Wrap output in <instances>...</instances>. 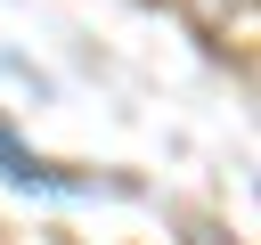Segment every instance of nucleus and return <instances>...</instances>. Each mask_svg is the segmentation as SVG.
<instances>
[{
    "instance_id": "1",
    "label": "nucleus",
    "mask_w": 261,
    "mask_h": 245,
    "mask_svg": "<svg viewBox=\"0 0 261 245\" xmlns=\"http://www.w3.org/2000/svg\"><path fill=\"white\" fill-rule=\"evenodd\" d=\"M0 172H8V180H24V188H82V180H65V172L33 163V155H24V147H16L8 131H0Z\"/></svg>"
},
{
    "instance_id": "2",
    "label": "nucleus",
    "mask_w": 261,
    "mask_h": 245,
    "mask_svg": "<svg viewBox=\"0 0 261 245\" xmlns=\"http://www.w3.org/2000/svg\"><path fill=\"white\" fill-rule=\"evenodd\" d=\"M188 8H196V24H204V33H228V24H237V33H253V0H188Z\"/></svg>"
}]
</instances>
